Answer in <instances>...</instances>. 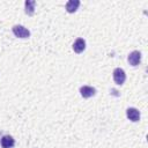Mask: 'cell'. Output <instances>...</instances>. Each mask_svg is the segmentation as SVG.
Here are the masks:
<instances>
[{
	"label": "cell",
	"mask_w": 148,
	"mask_h": 148,
	"mask_svg": "<svg viewBox=\"0 0 148 148\" xmlns=\"http://www.w3.org/2000/svg\"><path fill=\"white\" fill-rule=\"evenodd\" d=\"M80 6V1L79 0H69L66 2V10L68 13H75L77 10Z\"/></svg>",
	"instance_id": "cell-9"
},
{
	"label": "cell",
	"mask_w": 148,
	"mask_h": 148,
	"mask_svg": "<svg viewBox=\"0 0 148 148\" xmlns=\"http://www.w3.org/2000/svg\"><path fill=\"white\" fill-rule=\"evenodd\" d=\"M86 49V40L83 38H77L73 44V50L75 53H81Z\"/></svg>",
	"instance_id": "cell-7"
},
{
	"label": "cell",
	"mask_w": 148,
	"mask_h": 148,
	"mask_svg": "<svg viewBox=\"0 0 148 148\" xmlns=\"http://www.w3.org/2000/svg\"><path fill=\"white\" fill-rule=\"evenodd\" d=\"M126 116H127V118H128L130 120H132V121H134V123L140 120V112H139V110L135 109V108H128V109L126 110Z\"/></svg>",
	"instance_id": "cell-5"
},
{
	"label": "cell",
	"mask_w": 148,
	"mask_h": 148,
	"mask_svg": "<svg viewBox=\"0 0 148 148\" xmlns=\"http://www.w3.org/2000/svg\"><path fill=\"white\" fill-rule=\"evenodd\" d=\"M35 6H36V1L35 0H27L24 2V12L27 15L31 16L35 13Z\"/></svg>",
	"instance_id": "cell-8"
},
{
	"label": "cell",
	"mask_w": 148,
	"mask_h": 148,
	"mask_svg": "<svg viewBox=\"0 0 148 148\" xmlns=\"http://www.w3.org/2000/svg\"><path fill=\"white\" fill-rule=\"evenodd\" d=\"M126 80V74H125V71L120 67H117L114 68L113 71V81L118 84V86H121Z\"/></svg>",
	"instance_id": "cell-2"
},
{
	"label": "cell",
	"mask_w": 148,
	"mask_h": 148,
	"mask_svg": "<svg viewBox=\"0 0 148 148\" xmlns=\"http://www.w3.org/2000/svg\"><path fill=\"white\" fill-rule=\"evenodd\" d=\"M80 94L83 98H89L96 94V89L90 86H82L80 88Z\"/></svg>",
	"instance_id": "cell-4"
},
{
	"label": "cell",
	"mask_w": 148,
	"mask_h": 148,
	"mask_svg": "<svg viewBox=\"0 0 148 148\" xmlns=\"http://www.w3.org/2000/svg\"><path fill=\"white\" fill-rule=\"evenodd\" d=\"M12 30H13V34L18 38H28L30 36V31L27 28H24L23 25L16 24L12 28Z\"/></svg>",
	"instance_id": "cell-1"
},
{
	"label": "cell",
	"mask_w": 148,
	"mask_h": 148,
	"mask_svg": "<svg viewBox=\"0 0 148 148\" xmlns=\"http://www.w3.org/2000/svg\"><path fill=\"white\" fill-rule=\"evenodd\" d=\"M0 145L2 148H13L15 145V140L10 135H3L0 140Z\"/></svg>",
	"instance_id": "cell-6"
},
{
	"label": "cell",
	"mask_w": 148,
	"mask_h": 148,
	"mask_svg": "<svg viewBox=\"0 0 148 148\" xmlns=\"http://www.w3.org/2000/svg\"><path fill=\"white\" fill-rule=\"evenodd\" d=\"M127 60H128L130 65L138 66L140 64V61H141V53H140V51H133V52H131L128 54V57H127Z\"/></svg>",
	"instance_id": "cell-3"
}]
</instances>
